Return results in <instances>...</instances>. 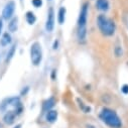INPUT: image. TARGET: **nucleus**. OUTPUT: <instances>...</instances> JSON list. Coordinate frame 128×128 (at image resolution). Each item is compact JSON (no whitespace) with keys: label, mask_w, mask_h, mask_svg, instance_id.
<instances>
[{"label":"nucleus","mask_w":128,"mask_h":128,"mask_svg":"<svg viewBox=\"0 0 128 128\" xmlns=\"http://www.w3.org/2000/svg\"><path fill=\"white\" fill-rule=\"evenodd\" d=\"M25 19H26L27 23L30 24V25L34 24V22L36 21V15H34V13L31 12V11H27V12H26V14H25Z\"/></svg>","instance_id":"obj_13"},{"label":"nucleus","mask_w":128,"mask_h":128,"mask_svg":"<svg viewBox=\"0 0 128 128\" xmlns=\"http://www.w3.org/2000/svg\"><path fill=\"white\" fill-rule=\"evenodd\" d=\"M97 25L99 27V30L101 34L105 36H112L115 34V23L112 19L108 18L106 15H99L97 17Z\"/></svg>","instance_id":"obj_3"},{"label":"nucleus","mask_w":128,"mask_h":128,"mask_svg":"<svg viewBox=\"0 0 128 128\" xmlns=\"http://www.w3.org/2000/svg\"><path fill=\"white\" fill-rule=\"evenodd\" d=\"M100 118L111 128H121L122 121L117 113L109 108H104L100 113Z\"/></svg>","instance_id":"obj_2"},{"label":"nucleus","mask_w":128,"mask_h":128,"mask_svg":"<svg viewBox=\"0 0 128 128\" xmlns=\"http://www.w3.org/2000/svg\"><path fill=\"white\" fill-rule=\"evenodd\" d=\"M121 91L123 94H128V85H123L121 87Z\"/></svg>","instance_id":"obj_18"},{"label":"nucleus","mask_w":128,"mask_h":128,"mask_svg":"<svg viewBox=\"0 0 128 128\" xmlns=\"http://www.w3.org/2000/svg\"><path fill=\"white\" fill-rule=\"evenodd\" d=\"M2 26H3V23H2V20L0 19V34H1V31H2Z\"/></svg>","instance_id":"obj_20"},{"label":"nucleus","mask_w":128,"mask_h":128,"mask_svg":"<svg viewBox=\"0 0 128 128\" xmlns=\"http://www.w3.org/2000/svg\"><path fill=\"white\" fill-rule=\"evenodd\" d=\"M42 60V50L40 42H34L30 46V60L34 66H38Z\"/></svg>","instance_id":"obj_4"},{"label":"nucleus","mask_w":128,"mask_h":128,"mask_svg":"<svg viewBox=\"0 0 128 128\" xmlns=\"http://www.w3.org/2000/svg\"><path fill=\"white\" fill-rule=\"evenodd\" d=\"M14 54H15V46H12L10 48V50H8V52H7V56H6L5 60H6V62H9V60L12 58V56H14Z\"/></svg>","instance_id":"obj_15"},{"label":"nucleus","mask_w":128,"mask_h":128,"mask_svg":"<svg viewBox=\"0 0 128 128\" xmlns=\"http://www.w3.org/2000/svg\"><path fill=\"white\" fill-rule=\"evenodd\" d=\"M17 22H18V18L17 17H13L10 20V22L8 23L9 31H11V32H15V31L17 30Z\"/></svg>","instance_id":"obj_14"},{"label":"nucleus","mask_w":128,"mask_h":128,"mask_svg":"<svg viewBox=\"0 0 128 128\" xmlns=\"http://www.w3.org/2000/svg\"><path fill=\"white\" fill-rule=\"evenodd\" d=\"M58 42L56 40V42H54V50H56V48H58Z\"/></svg>","instance_id":"obj_19"},{"label":"nucleus","mask_w":128,"mask_h":128,"mask_svg":"<svg viewBox=\"0 0 128 128\" xmlns=\"http://www.w3.org/2000/svg\"><path fill=\"white\" fill-rule=\"evenodd\" d=\"M65 19H66V8L60 7L58 10V21L60 24H62L65 22Z\"/></svg>","instance_id":"obj_12"},{"label":"nucleus","mask_w":128,"mask_h":128,"mask_svg":"<svg viewBox=\"0 0 128 128\" xmlns=\"http://www.w3.org/2000/svg\"><path fill=\"white\" fill-rule=\"evenodd\" d=\"M15 113L13 112V111H8L5 115H4V117H3V120H4V123H6V124H8V125H10V124H12L13 122H14V120H15Z\"/></svg>","instance_id":"obj_9"},{"label":"nucleus","mask_w":128,"mask_h":128,"mask_svg":"<svg viewBox=\"0 0 128 128\" xmlns=\"http://www.w3.org/2000/svg\"><path fill=\"white\" fill-rule=\"evenodd\" d=\"M13 128H21V124H18V125H16V126L13 127Z\"/></svg>","instance_id":"obj_21"},{"label":"nucleus","mask_w":128,"mask_h":128,"mask_svg":"<svg viewBox=\"0 0 128 128\" xmlns=\"http://www.w3.org/2000/svg\"><path fill=\"white\" fill-rule=\"evenodd\" d=\"M58 118V112L56 110H50L46 112V119L48 122L50 123H54Z\"/></svg>","instance_id":"obj_10"},{"label":"nucleus","mask_w":128,"mask_h":128,"mask_svg":"<svg viewBox=\"0 0 128 128\" xmlns=\"http://www.w3.org/2000/svg\"><path fill=\"white\" fill-rule=\"evenodd\" d=\"M88 7L89 4L88 3H84L81 11H80V15L78 18V40L80 42H85L86 40V36H87V17H88Z\"/></svg>","instance_id":"obj_1"},{"label":"nucleus","mask_w":128,"mask_h":128,"mask_svg":"<svg viewBox=\"0 0 128 128\" xmlns=\"http://www.w3.org/2000/svg\"><path fill=\"white\" fill-rule=\"evenodd\" d=\"M54 104H56V101H54V98H52V97L48 99V100H46L44 102V104H42V111L44 112H48V111L52 110V108L54 106Z\"/></svg>","instance_id":"obj_8"},{"label":"nucleus","mask_w":128,"mask_h":128,"mask_svg":"<svg viewBox=\"0 0 128 128\" xmlns=\"http://www.w3.org/2000/svg\"><path fill=\"white\" fill-rule=\"evenodd\" d=\"M115 54H116V56H122V48L120 46L115 48Z\"/></svg>","instance_id":"obj_17"},{"label":"nucleus","mask_w":128,"mask_h":128,"mask_svg":"<svg viewBox=\"0 0 128 128\" xmlns=\"http://www.w3.org/2000/svg\"><path fill=\"white\" fill-rule=\"evenodd\" d=\"M96 7L100 11H107L109 9V1L108 0H97Z\"/></svg>","instance_id":"obj_7"},{"label":"nucleus","mask_w":128,"mask_h":128,"mask_svg":"<svg viewBox=\"0 0 128 128\" xmlns=\"http://www.w3.org/2000/svg\"><path fill=\"white\" fill-rule=\"evenodd\" d=\"M54 28V7H50L48 11V17L46 22V29L48 32H52Z\"/></svg>","instance_id":"obj_5"},{"label":"nucleus","mask_w":128,"mask_h":128,"mask_svg":"<svg viewBox=\"0 0 128 128\" xmlns=\"http://www.w3.org/2000/svg\"><path fill=\"white\" fill-rule=\"evenodd\" d=\"M10 42H11V36H10V34H9L8 32L3 34L1 40H0V44H1L2 46H8Z\"/></svg>","instance_id":"obj_11"},{"label":"nucleus","mask_w":128,"mask_h":128,"mask_svg":"<svg viewBox=\"0 0 128 128\" xmlns=\"http://www.w3.org/2000/svg\"><path fill=\"white\" fill-rule=\"evenodd\" d=\"M32 5L36 8L40 7L42 5V0H32Z\"/></svg>","instance_id":"obj_16"},{"label":"nucleus","mask_w":128,"mask_h":128,"mask_svg":"<svg viewBox=\"0 0 128 128\" xmlns=\"http://www.w3.org/2000/svg\"><path fill=\"white\" fill-rule=\"evenodd\" d=\"M14 10H15V3L13 1H9L5 7L3 8V11H2V16L4 19L8 20L12 17L13 13H14Z\"/></svg>","instance_id":"obj_6"}]
</instances>
